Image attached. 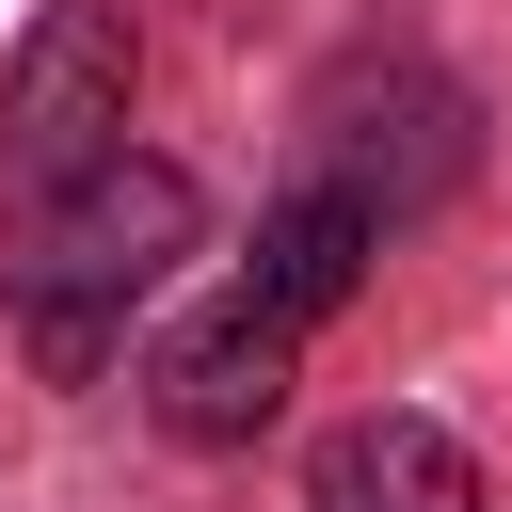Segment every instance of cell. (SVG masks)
I'll use <instances>...</instances> for the list:
<instances>
[{
  "label": "cell",
  "instance_id": "6da1fadb",
  "mask_svg": "<svg viewBox=\"0 0 512 512\" xmlns=\"http://www.w3.org/2000/svg\"><path fill=\"white\" fill-rule=\"evenodd\" d=\"M192 176L176 160H96L80 192H48L32 208V240H16V336L64 368V384H96L112 352H128V304L192 256Z\"/></svg>",
  "mask_w": 512,
  "mask_h": 512
},
{
  "label": "cell",
  "instance_id": "7a4b0ae2",
  "mask_svg": "<svg viewBox=\"0 0 512 512\" xmlns=\"http://www.w3.org/2000/svg\"><path fill=\"white\" fill-rule=\"evenodd\" d=\"M96 160H128V0H48L0 80V176H16V208H48Z\"/></svg>",
  "mask_w": 512,
  "mask_h": 512
},
{
  "label": "cell",
  "instance_id": "3957f363",
  "mask_svg": "<svg viewBox=\"0 0 512 512\" xmlns=\"http://www.w3.org/2000/svg\"><path fill=\"white\" fill-rule=\"evenodd\" d=\"M288 368H304V336L256 320V304L224 288V304H192V320L144 352V400H160L176 448H256V432L288 416Z\"/></svg>",
  "mask_w": 512,
  "mask_h": 512
},
{
  "label": "cell",
  "instance_id": "277c9868",
  "mask_svg": "<svg viewBox=\"0 0 512 512\" xmlns=\"http://www.w3.org/2000/svg\"><path fill=\"white\" fill-rule=\"evenodd\" d=\"M368 256H384V208H368V192H336V176H288V192H272V224H256L240 304H256V320H288V336H320V320L368 288Z\"/></svg>",
  "mask_w": 512,
  "mask_h": 512
},
{
  "label": "cell",
  "instance_id": "5b68a950",
  "mask_svg": "<svg viewBox=\"0 0 512 512\" xmlns=\"http://www.w3.org/2000/svg\"><path fill=\"white\" fill-rule=\"evenodd\" d=\"M304 512H480V464L432 416H336L304 464Z\"/></svg>",
  "mask_w": 512,
  "mask_h": 512
}]
</instances>
